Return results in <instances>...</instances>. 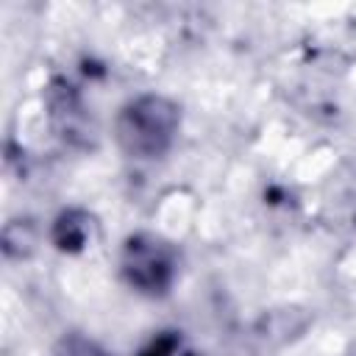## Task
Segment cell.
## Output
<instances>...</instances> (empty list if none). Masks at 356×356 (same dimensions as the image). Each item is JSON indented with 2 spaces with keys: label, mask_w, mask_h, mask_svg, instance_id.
Instances as JSON below:
<instances>
[{
  "label": "cell",
  "mask_w": 356,
  "mask_h": 356,
  "mask_svg": "<svg viewBox=\"0 0 356 356\" xmlns=\"http://www.w3.org/2000/svg\"><path fill=\"white\" fill-rule=\"evenodd\" d=\"M89 236H92V220L86 211L81 209H70V211H61L56 225H53V242L58 250H67V253H78L89 245Z\"/></svg>",
  "instance_id": "obj_3"
},
{
  "label": "cell",
  "mask_w": 356,
  "mask_h": 356,
  "mask_svg": "<svg viewBox=\"0 0 356 356\" xmlns=\"http://www.w3.org/2000/svg\"><path fill=\"white\" fill-rule=\"evenodd\" d=\"M58 356H103V353L86 339H70V342H64V350Z\"/></svg>",
  "instance_id": "obj_5"
},
{
  "label": "cell",
  "mask_w": 356,
  "mask_h": 356,
  "mask_svg": "<svg viewBox=\"0 0 356 356\" xmlns=\"http://www.w3.org/2000/svg\"><path fill=\"white\" fill-rule=\"evenodd\" d=\"M139 356H181V337L167 331V334L156 337Z\"/></svg>",
  "instance_id": "obj_4"
},
{
  "label": "cell",
  "mask_w": 356,
  "mask_h": 356,
  "mask_svg": "<svg viewBox=\"0 0 356 356\" xmlns=\"http://www.w3.org/2000/svg\"><path fill=\"white\" fill-rule=\"evenodd\" d=\"M181 128V108L164 95H139L128 100L114 120V136L125 156L147 161L164 156Z\"/></svg>",
  "instance_id": "obj_1"
},
{
  "label": "cell",
  "mask_w": 356,
  "mask_h": 356,
  "mask_svg": "<svg viewBox=\"0 0 356 356\" xmlns=\"http://www.w3.org/2000/svg\"><path fill=\"white\" fill-rule=\"evenodd\" d=\"M120 270L128 286H134L136 292L161 295L172 286V278L178 273V256L167 239L156 234H134L125 239Z\"/></svg>",
  "instance_id": "obj_2"
}]
</instances>
